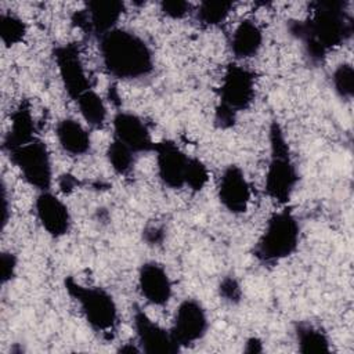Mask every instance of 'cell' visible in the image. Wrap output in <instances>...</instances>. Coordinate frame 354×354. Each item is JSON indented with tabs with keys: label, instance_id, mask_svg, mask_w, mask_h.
<instances>
[{
	"label": "cell",
	"instance_id": "1",
	"mask_svg": "<svg viewBox=\"0 0 354 354\" xmlns=\"http://www.w3.org/2000/svg\"><path fill=\"white\" fill-rule=\"evenodd\" d=\"M313 12L304 21H290L289 35L303 44L304 53L314 64L324 61L326 54L346 43L353 35V19L346 11V1L317 0Z\"/></svg>",
	"mask_w": 354,
	"mask_h": 354
},
{
	"label": "cell",
	"instance_id": "2",
	"mask_svg": "<svg viewBox=\"0 0 354 354\" xmlns=\"http://www.w3.org/2000/svg\"><path fill=\"white\" fill-rule=\"evenodd\" d=\"M100 57L108 75L119 80H137L152 73L155 62L149 44L137 33L115 28L98 37Z\"/></svg>",
	"mask_w": 354,
	"mask_h": 354
},
{
	"label": "cell",
	"instance_id": "3",
	"mask_svg": "<svg viewBox=\"0 0 354 354\" xmlns=\"http://www.w3.org/2000/svg\"><path fill=\"white\" fill-rule=\"evenodd\" d=\"M270 158L264 176V194L279 205H286L297 185L299 174L282 126L274 120L268 129Z\"/></svg>",
	"mask_w": 354,
	"mask_h": 354
},
{
	"label": "cell",
	"instance_id": "4",
	"mask_svg": "<svg viewBox=\"0 0 354 354\" xmlns=\"http://www.w3.org/2000/svg\"><path fill=\"white\" fill-rule=\"evenodd\" d=\"M256 95V77L253 71L241 64H228L223 72L218 87V104L214 111V123L220 129L235 124L239 112L246 111Z\"/></svg>",
	"mask_w": 354,
	"mask_h": 354
},
{
	"label": "cell",
	"instance_id": "5",
	"mask_svg": "<svg viewBox=\"0 0 354 354\" xmlns=\"http://www.w3.org/2000/svg\"><path fill=\"white\" fill-rule=\"evenodd\" d=\"M300 225L296 216L282 209L271 214L259 236L253 256L263 264H275L290 257L299 248Z\"/></svg>",
	"mask_w": 354,
	"mask_h": 354
},
{
	"label": "cell",
	"instance_id": "6",
	"mask_svg": "<svg viewBox=\"0 0 354 354\" xmlns=\"http://www.w3.org/2000/svg\"><path fill=\"white\" fill-rule=\"evenodd\" d=\"M64 286L77 303L84 321L94 332L109 336L116 330L119 322L118 306L108 290L80 283L73 277L65 278Z\"/></svg>",
	"mask_w": 354,
	"mask_h": 354
},
{
	"label": "cell",
	"instance_id": "7",
	"mask_svg": "<svg viewBox=\"0 0 354 354\" xmlns=\"http://www.w3.org/2000/svg\"><path fill=\"white\" fill-rule=\"evenodd\" d=\"M11 163L18 169L21 177L39 192L51 189L53 163L44 141L35 138L7 152Z\"/></svg>",
	"mask_w": 354,
	"mask_h": 354
},
{
	"label": "cell",
	"instance_id": "8",
	"mask_svg": "<svg viewBox=\"0 0 354 354\" xmlns=\"http://www.w3.org/2000/svg\"><path fill=\"white\" fill-rule=\"evenodd\" d=\"M59 80L68 97L76 101L83 93L93 88L86 72L80 48L76 43L59 44L53 51Z\"/></svg>",
	"mask_w": 354,
	"mask_h": 354
},
{
	"label": "cell",
	"instance_id": "9",
	"mask_svg": "<svg viewBox=\"0 0 354 354\" xmlns=\"http://www.w3.org/2000/svg\"><path fill=\"white\" fill-rule=\"evenodd\" d=\"M207 328L209 319L205 307L195 299H185L177 306L169 330L181 350L202 340Z\"/></svg>",
	"mask_w": 354,
	"mask_h": 354
},
{
	"label": "cell",
	"instance_id": "10",
	"mask_svg": "<svg viewBox=\"0 0 354 354\" xmlns=\"http://www.w3.org/2000/svg\"><path fill=\"white\" fill-rule=\"evenodd\" d=\"M124 11V3L119 0H93L84 8L72 15V24L87 35L101 37L118 28V22Z\"/></svg>",
	"mask_w": 354,
	"mask_h": 354
},
{
	"label": "cell",
	"instance_id": "11",
	"mask_svg": "<svg viewBox=\"0 0 354 354\" xmlns=\"http://www.w3.org/2000/svg\"><path fill=\"white\" fill-rule=\"evenodd\" d=\"M156 173L162 184L171 189L185 187V173L189 158L174 141L163 140L155 142Z\"/></svg>",
	"mask_w": 354,
	"mask_h": 354
},
{
	"label": "cell",
	"instance_id": "12",
	"mask_svg": "<svg viewBox=\"0 0 354 354\" xmlns=\"http://www.w3.org/2000/svg\"><path fill=\"white\" fill-rule=\"evenodd\" d=\"M133 328L137 344L142 353L176 354L180 351V347L173 340L170 330L155 322L140 307H136L133 313Z\"/></svg>",
	"mask_w": 354,
	"mask_h": 354
},
{
	"label": "cell",
	"instance_id": "13",
	"mask_svg": "<svg viewBox=\"0 0 354 354\" xmlns=\"http://www.w3.org/2000/svg\"><path fill=\"white\" fill-rule=\"evenodd\" d=\"M250 195L245 171L238 165H228L217 183V198L221 206L231 214H242L249 207Z\"/></svg>",
	"mask_w": 354,
	"mask_h": 354
},
{
	"label": "cell",
	"instance_id": "14",
	"mask_svg": "<svg viewBox=\"0 0 354 354\" xmlns=\"http://www.w3.org/2000/svg\"><path fill=\"white\" fill-rule=\"evenodd\" d=\"M35 213L41 228L53 238L66 235L72 225V217L66 203L51 189L37 194Z\"/></svg>",
	"mask_w": 354,
	"mask_h": 354
},
{
	"label": "cell",
	"instance_id": "15",
	"mask_svg": "<svg viewBox=\"0 0 354 354\" xmlns=\"http://www.w3.org/2000/svg\"><path fill=\"white\" fill-rule=\"evenodd\" d=\"M113 138L127 145L133 152H152L155 141L147 123L133 112L119 111L112 118Z\"/></svg>",
	"mask_w": 354,
	"mask_h": 354
},
{
	"label": "cell",
	"instance_id": "16",
	"mask_svg": "<svg viewBox=\"0 0 354 354\" xmlns=\"http://www.w3.org/2000/svg\"><path fill=\"white\" fill-rule=\"evenodd\" d=\"M138 290L151 306H166L173 295L171 279L166 268L158 261H145L138 270Z\"/></svg>",
	"mask_w": 354,
	"mask_h": 354
},
{
	"label": "cell",
	"instance_id": "17",
	"mask_svg": "<svg viewBox=\"0 0 354 354\" xmlns=\"http://www.w3.org/2000/svg\"><path fill=\"white\" fill-rule=\"evenodd\" d=\"M36 123L28 101H22L12 111L10 118V129L3 138V149L6 152L18 148L36 138Z\"/></svg>",
	"mask_w": 354,
	"mask_h": 354
},
{
	"label": "cell",
	"instance_id": "18",
	"mask_svg": "<svg viewBox=\"0 0 354 354\" xmlns=\"http://www.w3.org/2000/svg\"><path fill=\"white\" fill-rule=\"evenodd\" d=\"M55 137L61 149L69 156H83L91 148L88 130L73 118H64L55 126Z\"/></svg>",
	"mask_w": 354,
	"mask_h": 354
},
{
	"label": "cell",
	"instance_id": "19",
	"mask_svg": "<svg viewBox=\"0 0 354 354\" xmlns=\"http://www.w3.org/2000/svg\"><path fill=\"white\" fill-rule=\"evenodd\" d=\"M263 40L261 28L253 19H242L231 33L230 50L236 59H248L259 54Z\"/></svg>",
	"mask_w": 354,
	"mask_h": 354
},
{
	"label": "cell",
	"instance_id": "20",
	"mask_svg": "<svg viewBox=\"0 0 354 354\" xmlns=\"http://www.w3.org/2000/svg\"><path fill=\"white\" fill-rule=\"evenodd\" d=\"M297 348L304 354H322L330 353V340L328 335L318 326L300 322L295 328Z\"/></svg>",
	"mask_w": 354,
	"mask_h": 354
},
{
	"label": "cell",
	"instance_id": "21",
	"mask_svg": "<svg viewBox=\"0 0 354 354\" xmlns=\"http://www.w3.org/2000/svg\"><path fill=\"white\" fill-rule=\"evenodd\" d=\"M77 109L86 124L91 129H102L108 119V109L102 97L90 88L83 93L76 101Z\"/></svg>",
	"mask_w": 354,
	"mask_h": 354
},
{
	"label": "cell",
	"instance_id": "22",
	"mask_svg": "<svg viewBox=\"0 0 354 354\" xmlns=\"http://www.w3.org/2000/svg\"><path fill=\"white\" fill-rule=\"evenodd\" d=\"M232 10H234L232 1L205 0L199 3V6L196 7L195 17L201 25L213 28L223 24L228 18Z\"/></svg>",
	"mask_w": 354,
	"mask_h": 354
},
{
	"label": "cell",
	"instance_id": "23",
	"mask_svg": "<svg viewBox=\"0 0 354 354\" xmlns=\"http://www.w3.org/2000/svg\"><path fill=\"white\" fill-rule=\"evenodd\" d=\"M106 160L111 169L119 176H127L134 166L136 152H133L127 145L113 138L106 147Z\"/></svg>",
	"mask_w": 354,
	"mask_h": 354
},
{
	"label": "cell",
	"instance_id": "24",
	"mask_svg": "<svg viewBox=\"0 0 354 354\" xmlns=\"http://www.w3.org/2000/svg\"><path fill=\"white\" fill-rule=\"evenodd\" d=\"M26 24L12 12L0 14V39L6 47L19 44L26 36Z\"/></svg>",
	"mask_w": 354,
	"mask_h": 354
},
{
	"label": "cell",
	"instance_id": "25",
	"mask_svg": "<svg viewBox=\"0 0 354 354\" xmlns=\"http://www.w3.org/2000/svg\"><path fill=\"white\" fill-rule=\"evenodd\" d=\"M336 95L343 101H351L354 95V68L350 62L339 64L330 76Z\"/></svg>",
	"mask_w": 354,
	"mask_h": 354
},
{
	"label": "cell",
	"instance_id": "26",
	"mask_svg": "<svg viewBox=\"0 0 354 354\" xmlns=\"http://www.w3.org/2000/svg\"><path fill=\"white\" fill-rule=\"evenodd\" d=\"M209 181L207 166L198 158H189L187 173H185V187L194 192H199L205 188Z\"/></svg>",
	"mask_w": 354,
	"mask_h": 354
},
{
	"label": "cell",
	"instance_id": "27",
	"mask_svg": "<svg viewBox=\"0 0 354 354\" xmlns=\"http://www.w3.org/2000/svg\"><path fill=\"white\" fill-rule=\"evenodd\" d=\"M218 295L224 301L238 304L242 300V286L235 277H224L218 283Z\"/></svg>",
	"mask_w": 354,
	"mask_h": 354
},
{
	"label": "cell",
	"instance_id": "28",
	"mask_svg": "<svg viewBox=\"0 0 354 354\" xmlns=\"http://www.w3.org/2000/svg\"><path fill=\"white\" fill-rule=\"evenodd\" d=\"M159 8L170 19H183L192 11L191 3L184 0H163L159 3Z\"/></svg>",
	"mask_w": 354,
	"mask_h": 354
},
{
	"label": "cell",
	"instance_id": "29",
	"mask_svg": "<svg viewBox=\"0 0 354 354\" xmlns=\"http://www.w3.org/2000/svg\"><path fill=\"white\" fill-rule=\"evenodd\" d=\"M18 268V259L12 252H3L0 256V279L6 285L14 279Z\"/></svg>",
	"mask_w": 354,
	"mask_h": 354
},
{
	"label": "cell",
	"instance_id": "30",
	"mask_svg": "<svg viewBox=\"0 0 354 354\" xmlns=\"http://www.w3.org/2000/svg\"><path fill=\"white\" fill-rule=\"evenodd\" d=\"M142 236L148 245H160L165 239V230L160 225H148L142 231Z\"/></svg>",
	"mask_w": 354,
	"mask_h": 354
},
{
	"label": "cell",
	"instance_id": "31",
	"mask_svg": "<svg viewBox=\"0 0 354 354\" xmlns=\"http://www.w3.org/2000/svg\"><path fill=\"white\" fill-rule=\"evenodd\" d=\"M58 187L61 188L62 192L65 194H69L71 191H73L76 187H77V178L69 173L66 174H62L58 180Z\"/></svg>",
	"mask_w": 354,
	"mask_h": 354
},
{
	"label": "cell",
	"instance_id": "32",
	"mask_svg": "<svg viewBox=\"0 0 354 354\" xmlns=\"http://www.w3.org/2000/svg\"><path fill=\"white\" fill-rule=\"evenodd\" d=\"M245 351L246 353H252V354H256V353H261L263 351V343L260 339L257 337H249L245 343Z\"/></svg>",
	"mask_w": 354,
	"mask_h": 354
},
{
	"label": "cell",
	"instance_id": "33",
	"mask_svg": "<svg viewBox=\"0 0 354 354\" xmlns=\"http://www.w3.org/2000/svg\"><path fill=\"white\" fill-rule=\"evenodd\" d=\"M10 214V206H8V195H7V187L3 181V217H1V224H3V228L7 225L8 223V216Z\"/></svg>",
	"mask_w": 354,
	"mask_h": 354
},
{
	"label": "cell",
	"instance_id": "34",
	"mask_svg": "<svg viewBox=\"0 0 354 354\" xmlns=\"http://www.w3.org/2000/svg\"><path fill=\"white\" fill-rule=\"evenodd\" d=\"M119 353H124V354H138V353H142L140 346L136 343V344H131V343H126L123 346H120L118 348Z\"/></svg>",
	"mask_w": 354,
	"mask_h": 354
}]
</instances>
